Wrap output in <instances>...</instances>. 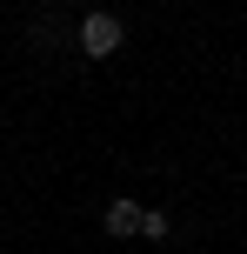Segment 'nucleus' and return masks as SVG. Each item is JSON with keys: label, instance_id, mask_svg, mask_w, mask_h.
<instances>
[{"label": "nucleus", "instance_id": "1", "mask_svg": "<svg viewBox=\"0 0 247 254\" xmlns=\"http://www.w3.org/2000/svg\"><path fill=\"white\" fill-rule=\"evenodd\" d=\"M74 40H80V54H87V61H107V54H120V40H127V27H120L114 13H87Z\"/></svg>", "mask_w": 247, "mask_h": 254}, {"label": "nucleus", "instance_id": "3", "mask_svg": "<svg viewBox=\"0 0 247 254\" xmlns=\"http://www.w3.org/2000/svg\"><path fill=\"white\" fill-rule=\"evenodd\" d=\"M141 234L147 241H167V214H160V207H141Z\"/></svg>", "mask_w": 247, "mask_h": 254}, {"label": "nucleus", "instance_id": "4", "mask_svg": "<svg viewBox=\"0 0 247 254\" xmlns=\"http://www.w3.org/2000/svg\"><path fill=\"white\" fill-rule=\"evenodd\" d=\"M47 7H60V0H47Z\"/></svg>", "mask_w": 247, "mask_h": 254}, {"label": "nucleus", "instance_id": "2", "mask_svg": "<svg viewBox=\"0 0 247 254\" xmlns=\"http://www.w3.org/2000/svg\"><path fill=\"white\" fill-rule=\"evenodd\" d=\"M107 234H114V241H127V234H141V201H127V194H120V201H107Z\"/></svg>", "mask_w": 247, "mask_h": 254}]
</instances>
